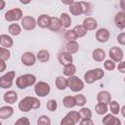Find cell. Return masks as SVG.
<instances>
[{
	"label": "cell",
	"mask_w": 125,
	"mask_h": 125,
	"mask_svg": "<svg viewBox=\"0 0 125 125\" xmlns=\"http://www.w3.org/2000/svg\"><path fill=\"white\" fill-rule=\"evenodd\" d=\"M40 106V102L34 97H25L19 103V109L23 112H27L30 109H36Z\"/></svg>",
	"instance_id": "6da1fadb"
},
{
	"label": "cell",
	"mask_w": 125,
	"mask_h": 125,
	"mask_svg": "<svg viewBox=\"0 0 125 125\" xmlns=\"http://www.w3.org/2000/svg\"><path fill=\"white\" fill-rule=\"evenodd\" d=\"M36 82V77L32 74L21 75L16 79V85L20 89H25L28 86H32Z\"/></svg>",
	"instance_id": "7a4b0ae2"
},
{
	"label": "cell",
	"mask_w": 125,
	"mask_h": 125,
	"mask_svg": "<svg viewBox=\"0 0 125 125\" xmlns=\"http://www.w3.org/2000/svg\"><path fill=\"white\" fill-rule=\"evenodd\" d=\"M104 75V72L102 68H95V69H91L88 70L85 74H84V80L86 83L88 84H92L97 80H100L101 78H103Z\"/></svg>",
	"instance_id": "3957f363"
},
{
	"label": "cell",
	"mask_w": 125,
	"mask_h": 125,
	"mask_svg": "<svg viewBox=\"0 0 125 125\" xmlns=\"http://www.w3.org/2000/svg\"><path fill=\"white\" fill-rule=\"evenodd\" d=\"M67 87L73 91V92H79L81 90H83L84 88V82L78 78L77 76H68L67 78Z\"/></svg>",
	"instance_id": "277c9868"
},
{
	"label": "cell",
	"mask_w": 125,
	"mask_h": 125,
	"mask_svg": "<svg viewBox=\"0 0 125 125\" xmlns=\"http://www.w3.org/2000/svg\"><path fill=\"white\" fill-rule=\"evenodd\" d=\"M50 85L47 83V82H44V81H39L37 83H35L34 85V92L35 94L38 96V97H46L47 95H49L50 93Z\"/></svg>",
	"instance_id": "5b68a950"
},
{
	"label": "cell",
	"mask_w": 125,
	"mask_h": 125,
	"mask_svg": "<svg viewBox=\"0 0 125 125\" xmlns=\"http://www.w3.org/2000/svg\"><path fill=\"white\" fill-rule=\"evenodd\" d=\"M22 19V12L19 8H14L9 10L5 14V20L7 21H17Z\"/></svg>",
	"instance_id": "8992f818"
},
{
	"label": "cell",
	"mask_w": 125,
	"mask_h": 125,
	"mask_svg": "<svg viewBox=\"0 0 125 125\" xmlns=\"http://www.w3.org/2000/svg\"><path fill=\"white\" fill-rule=\"evenodd\" d=\"M15 71H9L6 74H4L3 76H1L0 78V86L3 89H8L12 86L13 84V80L15 78Z\"/></svg>",
	"instance_id": "52a82bcc"
},
{
	"label": "cell",
	"mask_w": 125,
	"mask_h": 125,
	"mask_svg": "<svg viewBox=\"0 0 125 125\" xmlns=\"http://www.w3.org/2000/svg\"><path fill=\"white\" fill-rule=\"evenodd\" d=\"M36 24H37V21H35V19L33 17L26 16V17H23L21 19V26L25 30H32V29H34Z\"/></svg>",
	"instance_id": "ba28073f"
},
{
	"label": "cell",
	"mask_w": 125,
	"mask_h": 125,
	"mask_svg": "<svg viewBox=\"0 0 125 125\" xmlns=\"http://www.w3.org/2000/svg\"><path fill=\"white\" fill-rule=\"evenodd\" d=\"M109 57L115 62H119L123 59V51L119 47H112L109 50Z\"/></svg>",
	"instance_id": "9c48e42d"
},
{
	"label": "cell",
	"mask_w": 125,
	"mask_h": 125,
	"mask_svg": "<svg viewBox=\"0 0 125 125\" xmlns=\"http://www.w3.org/2000/svg\"><path fill=\"white\" fill-rule=\"evenodd\" d=\"M36 58L31 52H25L21 56V62L26 66H31L35 63Z\"/></svg>",
	"instance_id": "30bf717a"
},
{
	"label": "cell",
	"mask_w": 125,
	"mask_h": 125,
	"mask_svg": "<svg viewBox=\"0 0 125 125\" xmlns=\"http://www.w3.org/2000/svg\"><path fill=\"white\" fill-rule=\"evenodd\" d=\"M108 38H109V31L105 28H100L96 32V39L101 43L106 42Z\"/></svg>",
	"instance_id": "8fae6325"
},
{
	"label": "cell",
	"mask_w": 125,
	"mask_h": 125,
	"mask_svg": "<svg viewBox=\"0 0 125 125\" xmlns=\"http://www.w3.org/2000/svg\"><path fill=\"white\" fill-rule=\"evenodd\" d=\"M97 101L99 103H103L108 105L111 102V96L107 91H101L97 95Z\"/></svg>",
	"instance_id": "7c38bea8"
},
{
	"label": "cell",
	"mask_w": 125,
	"mask_h": 125,
	"mask_svg": "<svg viewBox=\"0 0 125 125\" xmlns=\"http://www.w3.org/2000/svg\"><path fill=\"white\" fill-rule=\"evenodd\" d=\"M114 22L116 24V26L120 29H123L125 28V12L124 11H121V12H118L115 17H114Z\"/></svg>",
	"instance_id": "4fadbf2b"
},
{
	"label": "cell",
	"mask_w": 125,
	"mask_h": 125,
	"mask_svg": "<svg viewBox=\"0 0 125 125\" xmlns=\"http://www.w3.org/2000/svg\"><path fill=\"white\" fill-rule=\"evenodd\" d=\"M58 59H59V62L63 64V65H66L68 63H71L73 59H72V56L71 54L67 53V52H61L58 56Z\"/></svg>",
	"instance_id": "5bb4252c"
},
{
	"label": "cell",
	"mask_w": 125,
	"mask_h": 125,
	"mask_svg": "<svg viewBox=\"0 0 125 125\" xmlns=\"http://www.w3.org/2000/svg\"><path fill=\"white\" fill-rule=\"evenodd\" d=\"M62 22H61V20L59 18H56V17H51V20H50V23H49V26L48 28L52 31H58L61 29L62 27Z\"/></svg>",
	"instance_id": "9a60e30c"
},
{
	"label": "cell",
	"mask_w": 125,
	"mask_h": 125,
	"mask_svg": "<svg viewBox=\"0 0 125 125\" xmlns=\"http://www.w3.org/2000/svg\"><path fill=\"white\" fill-rule=\"evenodd\" d=\"M83 25H84V27H85L87 30H94V29L97 28L98 23H97V21H96L94 18L88 17V18H86V19L83 21Z\"/></svg>",
	"instance_id": "2e32d148"
},
{
	"label": "cell",
	"mask_w": 125,
	"mask_h": 125,
	"mask_svg": "<svg viewBox=\"0 0 125 125\" xmlns=\"http://www.w3.org/2000/svg\"><path fill=\"white\" fill-rule=\"evenodd\" d=\"M103 123L104 125H119L121 122L117 117L114 116V114H106L103 118Z\"/></svg>",
	"instance_id": "e0dca14e"
},
{
	"label": "cell",
	"mask_w": 125,
	"mask_h": 125,
	"mask_svg": "<svg viewBox=\"0 0 125 125\" xmlns=\"http://www.w3.org/2000/svg\"><path fill=\"white\" fill-rule=\"evenodd\" d=\"M69 12L73 15V16H79L81 14H83L82 11V7L80 2H72L69 5Z\"/></svg>",
	"instance_id": "ac0fdd59"
},
{
	"label": "cell",
	"mask_w": 125,
	"mask_h": 125,
	"mask_svg": "<svg viewBox=\"0 0 125 125\" xmlns=\"http://www.w3.org/2000/svg\"><path fill=\"white\" fill-rule=\"evenodd\" d=\"M50 20H51V17H49L48 15H41L39 16L38 20H37V25L42 27V28H46L49 26V23H50Z\"/></svg>",
	"instance_id": "d6986e66"
},
{
	"label": "cell",
	"mask_w": 125,
	"mask_h": 125,
	"mask_svg": "<svg viewBox=\"0 0 125 125\" xmlns=\"http://www.w3.org/2000/svg\"><path fill=\"white\" fill-rule=\"evenodd\" d=\"M3 99L8 104H14L18 100V94L15 91H8V92H6L4 94Z\"/></svg>",
	"instance_id": "ffe728a7"
},
{
	"label": "cell",
	"mask_w": 125,
	"mask_h": 125,
	"mask_svg": "<svg viewBox=\"0 0 125 125\" xmlns=\"http://www.w3.org/2000/svg\"><path fill=\"white\" fill-rule=\"evenodd\" d=\"M13 113H14V109L11 106L6 105V106H2L0 108V118L1 119L9 118V117H11L13 115Z\"/></svg>",
	"instance_id": "44dd1931"
},
{
	"label": "cell",
	"mask_w": 125,
	"mask_h": 125,
	"mask_svg": "<svg viewBox=\"0 0 125 125\" xmlns=\"http://www.w3.org/2000/svg\"><path fill=\"white\" fill-rule=\"evenodd\" d=\"M0 44L4 48H10L13 46V39L8 36L7 34H1L0 35Z\"/></svg>",
	"instance_id": "7402d4cb"
},
{
	"label": "cell",
	"mask_w": 125,
	"mask_h": 125,
	"mask_svg": "<svg viewBox=\"0 0 125 125\" xmlns=\"http://www.w3.org/2000/svg\"><path fill=\"white\" fill-rule=\"evenodd\" d=\"M78 50H79V45H78V43L75 40L67 42V44H66V52L67 53L72 55V54L77 53Z\"/></svg>",
	"instance_id": "603a6c76"
},
{
	"label": "cell",
	"mask_w": 125,
	"mask_h": 125,
	"mask_svg": "<svg viewBox=\"0 0 125 125\" xmlns=\"http://www.w3.org/2000/svg\"><path fill=\"white\" fill-rule=\"evenodd\" d=\"M55 84H56L57 89H59V90H64L67 87V79L64 78L63 76H58L56 78Z\"/></svg>",
	"instance_id": "cb8c5ba5"
},
{
	"label": "cell",
	"mask_w": 125,
	"mask_h": 125,
	"mask_svg": "<svg viewBox=\"0 0 125 125\" xmlns=\"http://www.w3.org/2000/svg\"><path fill=\"white\" fill-rule=\"evenodd\" d=\"M92 56H93V59L96 62H102L105 58V53H104V51L103 49L98 48V49H95L93 51V55Z\"/></svg>",
	"instance_id": "d4e9b609"
},
{
	"label": "cell",
	"mask_w": 125,
	"mask_h": 125,
	"mask_svg": "<svg viewBox=\"0 0 125 125\" xmlns=\"http://www.w3.org/2000/svg\"><path fill=\"white\" fill-rule=\"evenodd\" d=\"M62 104L65 107L67 108H71L73 106L76 105V101H75V98L72 97V96H66L63 98L62 100Z\"/></svg>",
	"instance_id": "484cf974"
},
{
	"label": "cell",
	"mask_w": 125,
	"mask_h": 125,
	"mask_svg": "<svg viewBox=\"0 0 125 125\" xmlns=\"http://www.w3.org/2000/svg\"><path fill=\"white\" fill-rule=\"evenodd\" d=\"M60 20H61V22H62V25L65 28L69 27L70 24H71V19H70V16H68L66 13H62L60 17Z\"/></svg>",
	"instance_id": "4316f807"
},
{
	"label": "cell",
	"mask_w": 125,
	"mask_h": 125,
	"mask_svg": "<svg viewBox=\"0 0 125 125\" xmlns=\"http://www.w3.org/2000/svg\"><path fill=\"white\" fill-rule=\"evenodd\" d=\"M75 72H76V67H75V65L72 62L64 65V68H63V74L64 75L72 76V75H74Z\"/></svg>",
	"instance_id": "83f0119b"
},
{
	"label": "cell",
	"mask_w": 125,
	"mask_h": 125,
	"mask_svg": "<svg viewBox=\"0 0 125 125\" xmlns=\"http://www.w3.org/2000/svg\"><path fill=\"white\" fill-rule=\"evenodd\" d=\"M95 111L100 115L105 114L107 112V104H103V103H98L95 106Z\"/></svg>",
	"instance_id": "f1b7e54d"
},
{
	"label": "cell",
	"mask_w": 125,
	"mask_h": 125,
	"mask_svg": "<svg viewBox=\"0 0 125 125\" xmlns=\"http://www.w3.org/2000/svg\"><path fill=\"white\" fill-rule=\"evenodd\" d=\"M8 30H9V33L16 36V35H19L21 31V26L18 24V23H11L8 27Z\"/></svg>",
	"instance_id": "f546056e"
},
{
	"label": "cell",
	"mask_w": 125,
	"mask_h": 125,
	"mask_svg": "<svg viewBox=\"0 0 125 125\" xmlns=\"http://www.w3.org/2000/svg\"><path fill=\"white\" fill-rule=\"evenodd\" d=\"M37 59H38V61L41 62H45L49 61V59H50L49 52L46 51V50H41V51H39L38 54H37Z\"/></svg>",
	"instance_id": "4dcf8cb0"
},
{
	"label": "cell",
	"mask_w": 125,
	"mask_h": 125,
	"mask_svg": "<svg viewBox=\"0 0 125 125\" xmlns=\"http://www.w3.org/2000/svg\"><path fill=\"white\" fill-rule=\"evenodd\" d=\"M73 29H74V31L76 32L77 37H83V36H85V35L87 34V29L84 27L83 24H78V25H76Z\"/></svg>",
	"instance_id": "1f68e13d"
},
{
	"label": "cell",
	"mask_w": 125,
	"mask_h": 125,
	"mask_svg": "<svg viewBox=\"0 0 125 125\" xmlns=\"http://www.w3.org/2000/svg\"><path fill=\"white\" fill-rule=\"evenodd\" d=\"M66 116H68L74 122V124L79 123V121L81 120V115H80L79 111H70L66 114Z\"/></svg>",
	"instance_id": "d6a6232c"
},
{
	"label": "cell",
	"mask_w": 125,
	"mask_h": 125,
	"mask_svg": "<svg viewBox=\"0 0 125 125\" xmlns=\"http://www.w3.org/2000/svg\"><path fill=\"white\" fill-rule=\"evenodd\" d=\"M64 38L67 40V41H73L77 38V35H76V32L74 31V29H68L65 31L64 33Z\"/></svg>",
	"instance_id": "836d02e7"
},
{
	"label": "cell",
	"mask_w": 125,
	"mask_h": 125,
	"mask_svg": "<svg viewBox=\"0 0 125 125\" xmlns=\"http://www.w3.org/2000/svg\"><path fill=\"white\" fill-rule=\"evenodd\" d=\"M10 56H11V53L8 50V48H4V47L0 48V59L1 60L7 61L10 59Z\"/></svg>",
	"instance_id": "e575fe53"
},
{
	"label": "cell",
	"mask_w": 125,
	"mask_h": 125,
	"mask_svg": "<svg viewBox=\"0 0 125 125\" xmlns=\"http://www.w3.org/2000/svg\"><path fill=\"white\" fill-rule=\"evenodd\" d=\"M74 98H75V101H76V105L83 106L87 103V100H86L85 96L82 95V94H77V95L74 96Z\"/></svg>",
	"instance_id": "d590c367"
},
{
	"label": "cell",
	"mask_w": 125,
	"mask_h": 125,
	"mask_svg": "<svg viewBox=\"0 0 125 125\" xmlns=\"http://www.w3.org/2000/svg\"><path fill=\"white\" fill-rule=\"evenodd\" d=\"M109 108H110V111H111V113L112 114H118L119 113V111H120V106H119V104L117 103V102H115V101H112V102H110V104H109Z\"/></svg>",
	"instance_id": "8d00e7d4"
},
{
	"label": "cell",
	"mask_w": 125,
	"mask_h": 125,
	"mask_svg": "<svg viewBox=\"0 0 125 125\" xmlns=\"http://www.w3.org/2000/svg\"><path fill=\"white\" fill-rule=\"evenodd\" d=\"M79 113L81 115V118H91L92 117V111L88 107H82L79 110Z\"/></svg>",
	"instance_id": "74e56055"
},
{
	"label": "cell",
	"mask_w": 125,
	"mask_h": 125,
	"mask_svg": "<svg viewBox=\"0 0 125 125\" xmlns=\"http://www.w3.org/2000/svg\"><path fill=\"white\" fill-rule=\"evenodd\" d=\"M37 124H38V125H50V124H51V120H50V118H49L48 116L42 115V116H40V117L38 118Z\"/></svg>",
	"instance_id": "f35d334b"
},
{
	"label": "cell",
	"mask_w": 125,
	"mask_h": 125,
	"mask_svg": "<svg viewBox=\"0 0 125 125\" xmlns=\"http://www.w3.org/2000/svg\"><path fill=\"white\" fill-rule=\"evenodd\" d=\"M104 66L106 70H113L115 68V62L113 60H106L104 62Z\"/></svg>",
	"instance_id": "ab89813d"
},
{
	"label": "cell",
	"mask_w": 125,
	"mask_h": 125,
	"mask_svg": "<svg viewBox=\"0 0 125 125\" xmlns=\"http://www.w3.org/2000/svg\"><path fill=\"white\" fill-rule=\"evenodd\" d=\"M46 106H47L48 110H50V111H55V110L57 109V106H58L57 101H56V100H50V101H48Z\"/></svg>",
	"instance_id": "60d3db41"
},
{
	"label": "cell",
	"mask_w": 125,
	"mask_h": 125,
	"mask_svg": "<svg viewBox=\"0 0 125 125\" xmlns=\"http://www.w3.org/2000/svg\"><path fill=\"white\" fill-rule=\"evenodd\" d=\"M81 4V7H82V11H83V14H88L90 12V4L87 3V2H84V1H81L80 2Z\"/></svg>",
	"instance_id": "b9f144b4"
},
{
	"label": "cell",
	"mask_w": 125,
	"mask_h": 125,
	"mask_svg": "<svg viewBox=\"0 0 125 125\" xmlns=\"http://www.w3.org/2000/svg\"><path fill=\"white\" fill-rule=\"evenodd\" d=\"M16 124L17 125H29L30 122L26 117H21L20 119H18L16 121Z\"/></svg>",
	"instance_id": "7bdbcfd3"
},
{
	"label": "cell",
	"mask_w": 125,
	"mask_h": 125,
	"mask_svg": "<svg viewBox=\"0 0 125 125\" xmlns=\"http://www.w3.org/2000/svg\"><path fill=\"white\" fill-rule=\"evenodd\" d=\"M61 124H62V125H74V122H73L68 116L65 115V117L61 121Z\"/></svg>",
	"instance_id": "ee69618b"
},
{
	"label": "cell",
	"mask_w": 125,
	"mask_h": 125,
	"mask_svg": "<svg viewBox=\"0 0 125 125\" xmlns=\"http://www.w3.org/2000/svg\"><path fill=\"white\" fill-rule=\"evenodd\" d=\"M79 123L81 125H93L94 122L92 121L91 118H81V120L79 121Z\"/></svg>",
	"instance_id": "f6af8a7d"
},
{
	"label": "cell",
	"mask_w": 125,
	"mask_h": 125,
	"mask_svg": "<svg viewBox=\"0 0 125 125\" xmlns=\"http://www.w3.org/2000/svg\"><path fill=\"white\" fill-rule=\"evenodd\" d=\"M117 41L119 44L125 45V32H122L117 36Z\"/></svg>",
	"instance_id": "bcb514c9"
},
{
	"label": "cell",
	"mask_w": 125,
	"mask_h": 125,
	"mask_svg": "<svg viewBox=\"0 0 125 125\" xmlns=\"http://www.w3.org/2000/svg\"><path fill=\"white\" fill-rule=\"evenodd\" d=\"M117 68L120 72L125 73V62H119V63L117 65Z\"/></svg>",
	"instance_id": "7dc6e473"
},
{
	"label": "cell",
	"mask_w": 125,
	"mask_h": 125,
	"mask_svg": "<svg viewBox=\"0 0 125 125\" xmlns=\"http://www.w3.org/2000/svg\"><path fill=\"white\" fill-rule=\"evenodd\" d=\"M0 63H1V69H0V71H1V72H3V71L5 70V68H6V64H5V61H3V60H1V62H0Z\"/></svg>",
	"instance_id": "c3c4849f"
},
{
	"label": "cell",
	"mask_w": 125,
	"mask_h": 125,
	"mask_svg": "<svg viewBox=\"0 0 125 125\" xmlns=\"http://www.w3.org/2000/svg\"><path fill=\"white\" fill-rule=\"evenodd\" d=\"M61 1H62L64 5H68V6H69L72 2H74V0H61Z\"/></svg>",
	"instance_id": "681fc988"
},
{
	"label": "cell",
	"mask_w": 125,
	"mask_h": 125,
	"mask_svg": "<svg viewBox=\"0 0 125 125\" xmlns=\"http://www.w3.org/2000/svg\"><path fill=\"white\" fill-rule=\"evenodd\" d=\"M120 7H121V9L125 12V0H121V1H120Z\"/></svg>",
	"instance_id": "f907efd6"
},
{
	"label": "cell",
	"mask_w": 125,
	"mask_h": 125,
	"mask_svg": "<svg viewBox=\"0 0 125 125\" xmlns=\"http://www.w3.org/2000/svg\"><path fill=\"white\" fill-rule=\"evenodd\" d=\"M120 111H121L122 116H124V117H125V105H123V106L120 108Z\"/></svg>",
	"instance_id": "816d5d0a"
},
{
	"label": "cell",
	"mask_w": 125,
	"mask_h": 125,
	"mask_svg": "<svg viewBox=\"0 0 125 125\" xmlns=\"http://www.w3.org/2000/svg\"><path fill=\"white\" fill-rule=\"evenodd\" d=\"M30 1H31V0H20V2H21V4H24V5H25V4H28Z\"/></svg>",
	"instance_id": "f5cc1de1"
},
{
	"label": "cell",
	"mask_w": 125,
	"mask_h": 125,
	"mask_svg": "<svg viewBox=\"0 0 125 125\" xmlns=\"http://www.w3.org/2000/svg\"><path fill=\"white\" fill-rule=\"evenodd\" d=\"M0 2H1V7H0V9L3 10L4 7H5V2H4V0H0Z\"/></svg>",
	"instance_id": "db71d44e"
},
{
	"label": "cell",
	"mask_w": 125,
	"mask_h": 125,
	"mask_svg": "<svg viewBox=\"0 0 125 125\" xmlns=\"http://www.w3.org/2000/svg\"><path fill=\"white\" fill-rule=\"evenodd\" d=\"M124 82H125V78H124Z\"/></svg>",
	"instance_id": "11a10c76"
}]
</instances>
